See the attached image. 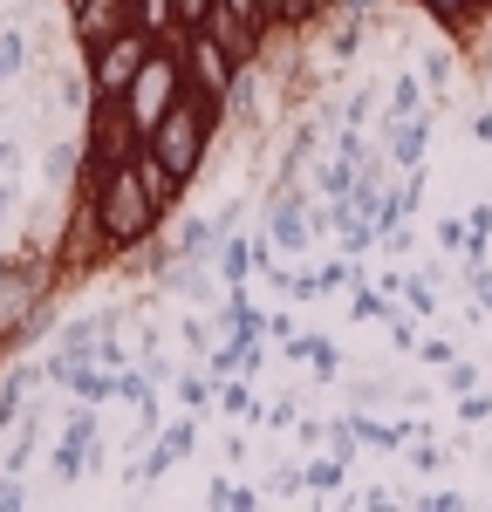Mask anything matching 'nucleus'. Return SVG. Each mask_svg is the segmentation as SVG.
<instances>
[{
	"instance_id": "obj_5",
	"label": "nucleus",
	"mask_w": 492,
	"mask_h": 512,
	"mask_svg": "<svg viewBox=\"0 0 492 512\" xmlns=\"http://www.w3.org/2000/svg\"><path fill=\"white\" fill-rule=\"evenodd\" d=\"M274 239H281V246H301V239H308V226H301L294 212H274Z\"/></svg>"
},
{
	"instance_id": "obj_10",
	"label": "nucleus",
	"mask_w": 492,
	"mask_h": 512,
	"mask_svg": "<svg viewBox=\"0 0 492 512\" xmlns=\"http://www.w3.org/2000/svg\"><path fill=\"white\" fill-rule=\"evenodd\" d=\"M438 7H445V14H465V0H438Z\"/></svg>"
},
{
	"instance_id": "obj_6",
	"label": "nucleus",
	"mask_w": 492,
	"mask_h": 512,
	"mask_svg": "<svg viewBox=\"0 0 492 512\" xmlns=\"http://www.w3.org/2000/svg\"><path fill=\"white\" fill-rule=\"evenodd\" d=\"M417 151H424V130H417V123H410V130H397V158L417 164Z\"/></svg>"
},
{
	"instance_id": "obj_7",
	"label": "nucleus",
	"mask_w": 492,
	"mask_h": 512,
	"mask_svg": "<svg viewBox=\"0 0 492 512\" xmlns=\"http://www.w3.org/2000/svg\"><path fill=\"white\" fill-rule=\"evenodd\" d=\"M21 69V35H0V76H14Z\"/></svg>"
},
{
	"instance_id": "obj_4",
	"label": "nucleus",
	"mask_w": 492,
	"mask_h": 512,
	"mask_svg": "<svg viewBox=\"0 0 492 512\" xmlns=\"http://www.w3.org/2000/svg\"><path fill=\"white\" fill-rule=\"evenodd\" d=\"M137 69H144V41H137V35L103 41V62H96V82H103V89H123Z\"/></svg>"
},
{
	"instance_id": "obj_8",
	"label": "nucleus",
	"mask_w": 492,
	"mask_h": 512,
	"mask_svg": "<svg viewBox=\"0 0 492 512\" xmlns=\"http://www.w3.org/2000/svg\"><path fill=\"white\" fill-rule=\"evenodd\" d=\"M185 451H192V431H185V424H178V431L164 437V458H185Z\"/></svg>"
},
{
	"instance_id": "obj_2",
	"label": "nucleus",
	"mask_w": 492,
	"mask_h": 512,
	"mask_svg": "<svg viewBox=\"0 0 492 512\" xmlns=\"http://www.w3.org/2000/svg\"><path fill=\"white\" fill-rule=\"evenodd\" d=\"M103 226H110V239H117V246H130V239L151 233V198L137 192L123 171L110 178V192H103Z\"/></svg>"
},
{
	"instance_id": "obj_3",
	"label": "nucleus",
	"mask_w": 492,
	"mask_h": 512,
	"mask_svg": "<svg viewBox=\"0 0 492 512\" xmlns=\"http://www.w3.org/2000/svg\"><path fill=\"white\" fill-rule=\"evenodd\" d=\"M164 103H171V62H144L137 96H130V117H137V130H151V123L164 117Z\"/></svg>"
},
{
	"instance_id": "obj_9",
	"label": "nucleus",
	"mask_w": 492,
	"mask_h": 512,
	"mask_svg": "<svg viewBox=\"0 0 492 512\" xmlns=\"http://www.w3.org/2000/svg\"><path fill=\"white\" fill-rule=\"evenodd\" d=\"M212 14V0H185V21H205Z\"/></svg>"
},
{
	"instance_id": "obj_11",
	"label": "nucleus",
	"mask_w": 492,
	"mask_h": 512,
	"mask_svg": "<svg viewBox=\"0 0 492 512\" xmlns=\"http://www.w3.org/2000/svg\"><path fill=\"white\" fill-rule=\"evenodd\" d=\"M274 7H281V0H274Z\"/></svg>"
},
{
	"instance_id": "obj_1",
	"label": "nucleus",
	"mask_w": 492,
	"mask_h": 512,
	"mask_svg": "<svg viewBox=\"0 0 492 512\" xmlns=\"http://www.w3.org/2000/svg\"><path fill=\"white\" fill-rule=\"evenodd\" d=\"M151 130H158V164L171 178H185L199 164V144H205V103H164V117Z\"/></svg>"
}]
</instances>
